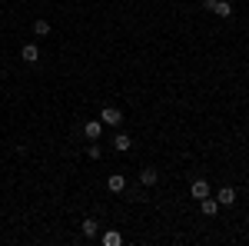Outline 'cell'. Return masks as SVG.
I'll return each mask as SVG.
<instances>
[{"label":"cell","instance_id":"8","mask_svg":"<svg viewBox=\"0 0 249 246\" xmlns=\"http://www.w3.org/2000/svg\"><path fill=\"white\" fill-rule=\"evenodd\" d=\"M216 200H219V207H232V203H236V189H232V187H223L219 193H216Z\"/></svg>","mask_w":249,"mask_h":246},{"label":"cell","instance_id":"7","mask_svg":"<svg viewBox=\"0 0 249 246\" xmlns=\"http://www.w3.org/2000/svg\"><path fill=\"white\" fill-rule=\"evenodd\" d=\"M190 196H193V200H203V196H210V183H206V180H196V183L190 187Z\"/></svg>","mask_w":249,"mask_h":246},{"label":"cell","instance_id":"9","mask_svg":"<svg viewBox=\"0 0 249 246\" xmlns=\"http://www.w3.org/2000/svg\"><path fill=\"white\" fill-rule=\"evenodd\" d=\"M199 209H203L206 216H216V213H219V200H213V196H203V200H199Z\"/></svg>","mask_w":249,"mask_h":246},{"label":"cell","instance_id":"1","mask_svg":"<svg viewBox=\"0 0 249 246\" xmlns=\"http://www.w3.org/2000/svg\"><path fill=\"white\" fill-rule=\"evenodd\" d=\"M100 123H103V127H120V123H123V114H120L116 107H103V110H100Z\"/></svg>","mask_w":249,"mask_h":246},{"label":"cell","instance_id":"11","mask_svg":"<svg viewBox=\"0 0 249 246\" xmlns=\"http://www.w3.org/2000/svg\"><path fill=\"white\" fill-rule=\"evenodd\" d=\"M213 14H216V17H232V3L230 0H219V7H216Z\"/></svg>","mask_w":249,"mask_h":246},{"label":"cell","instance_id":"5","mask_svg":"<svg viewBox=\"0 0 249 246\" xmlns=\"http://www.w3.org/2000/svg\"><path fill=\"white\" fill-rule=\"evenodd\" d=\"M100 133H103V123H100V120L83 123V136H87V140H100Z\"/></svg>","mask_w":249,"mask_h":246},{"label":"cell","instance_id":"15","mask_svg":"<svg viewBox=\"0 0 249 246\" xmlns=\"http://www.w3.org/2000/svg\"><path fill=\"white\" fill-rule=\"evenodd\" d=\"M203 7H206V10H210V14H213V10L219 7V0H203Z\"/></svg>","mask_w":249,"mask_h":246},{"label":"cell","instance_id":"14","mask_svg":"<svg viewBox=\"0 0 249 246\" xmlns=\"http://www.w3.org/2000/svg\"><path fill=\"white\" fill-rule=\"evenodd\" d=\"M100 143H96V140H90V147H87V156H90V160H100Z\"/></svg>","mask_w":249,"mask_h":246},{"label":"cell","instance_id":"4","mask_svg":"<svg viewBox=\"0 0 249 246\" xmlns=\"http://www.w3.org/2000/svg\"><path fill=\"white\" fill-rule=\"evenodd\" d=\"M140 183H143V187H156V183H160L156 167H143V170H140Z\"/></svg>","mask_w":249,"mask_h":246},{"label":"cell","instance_id":"3","mask_svg":"<svg viewBox=\"0 0 249 246\" xmlns=\"http://www.w3.org/2000/svg\"><path fill=\"white\" fill-rule=\"evenodd\" d=\"M20 57H23V63H37L40 60V47L37 43H23V47H20Z\"/></svg>","mask_w":249,"mask_h":246},{"label":"cell","instance_id":"13","mask_svg":"<svg viewBox=\"0 0 249 246\" xmlns=\"http://www.w3.org/2000/svg\"><path fill=\"white\" fill-rule=\"evenodd\" d=\"M83 236H87V240L96 236V220H83Z\"/></svg>","mask_w":249,"mask_h":246},{"label":"cell","instance_id":"10","mask_svg":"<svg viewBox=\"0 0 249 246\" xmlns=\"http://www.w3.org/2000/svg\"><path fill=\"white\" fill-rule=\"evenodd\" d=\"M120 243H123V236H120L116 229H107V233H103V246H120Z\"/></svg>","mask_w":249,"mask_h":246},{"label":"cell","instance_id":"6","mask_svg":"<svg viewBox=\"0 0 249 246\" xmlns=\"http://www.w3.org/2000/svg\"><path fill=\"white\" fill-rule=\"evenodd\" d=\"M130 147H133V136H130V133H116V136H113V150L126 153Z\"/></svg>","mask_w":249,"mask_h":246},{"label":"cell","instance_id":"16","mask_svg":"<svg viewBox=\"0 0 249 246\" xmlns=\"http://www.w3.org/2000/svg\"><path fill=\"white\" fill-rule=\"evenodd\" d=\"M0 76H3V67H0Z\"/></svg>","mask_w":249,"mask_h":246},{"label":"cell","instance_id":"2","mask_svg":"<svg viewBox=\"0 0 249 246\" xmlns=\"http://www.w3.org/2000/svg\"><path fill=\"white\" fill-rule=\"evenodd\" d=\"M107 189H110V193H123V189H126V176H123V173H110V176H107Z\"/></svg>","mask_w":249,"mask_h":246},{"label":"cell","instance_id":"12","mask_svg":"<svg viewBox=\"0 0 249 246\" xmlns=\"http://www.w3.org/2000/svg\"><path fill=\"white\" fill-rule=\"evenodd\" d=\"M47 34H50V23L47 20H37L34 23V37H47Z\"/></svg>","mask_w":249,"mask_h":246}]
</instances>
